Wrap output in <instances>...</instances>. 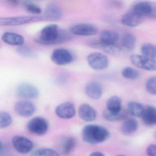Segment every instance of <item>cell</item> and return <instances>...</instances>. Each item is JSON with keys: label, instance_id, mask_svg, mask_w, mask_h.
Masks as SVG:
<instances>
[{"label": "cell", "instance_id": "cell-1", "mask_svg": "<svg viewBox=\"0 0 156 156\" xmlns=\"http://www.w3.org/2000/svg\"><path fill=\"white\" fill-rule=\"evenodd\" d=\"M71 39V34L68 32L57 24H51L42 30L35 41L42 45H53L64 43Z\"/></svg>", "mask_w": 156, "mask_h": 156}, {"label": "cell", "instance_id": "cell-2", "mask_svg": "<svg viewBox=\"0 0 156 156\" xmlns=\"http://www.w3.org/2000/svg\"><path fill=\"white\" fill-rule=\"evenodd\" d=\"M110 136L109 131L106 128L97 125H87L82 130L83 140L88 144H98L106 141Z\"/></svg>", "mask_w": 156, "mask_h": 156}, {"label": "cell", "instance_id": "cell-3", "mask_svg": "<svg viewBox=\"0 0 156 156\" xmlns=\"http://www.w3.org/2000/svg\"><path fill=\"white\" fill-rule=\"evenodd\" d=\"M42 21H44L43 16L1 17L0 18V26H20Z\"/></svg>", "mask_w": 156, "mask_h": 156}, {"label": "cell", "instance_id": "cell-4", "mask_svg": "<svg viewBox=\"0 0 156 156\" xmlns=\"http://www.w3.org/2000/svg\"><path fill=\"white\" fill-rule=\"evenodd\" d=\"M131 10L138 15L144 18H156V9L155 4L148 1L139 2L134 4Z\"/></svg>", "mask_w": 156, "mask_h": 156}, {"label": "cell", "instance_id": "cell-5", "mask_svg": "<svg viewBox=\"0 0 156 156\" xmlns=\"http://www.w3.org/2000/svg\"><path fill=\"white\" fill-rule=\"evenodd\" d=\"M27 126L30 132L32 134L43 136L48 131L49 125L45 119L41 117H36L29 121Z\"/></svg>", "mask_w": 156, "mask_h": 156}, {"label": "cell", "instance_id": "cell-6", "mask_svg": "<svg viewBox=\"0 0 156 156\" xmlns=\"http://www.w3.org/2000/svg\"><path fill=\"white\" fill-rule=\"evenodd\" d=\"M89 66L94 70H103L107 68L109 61L106 55L100 52H93L87 58Z\"/></svg>", "mask_w": 156, "mask_h": 156}, {"label": "cell", "instance_id": "cell-7", "mask_svg": "<svg viewBox=\"0 0 156 156\" xmlns=\"http://www.w3.org/2000/svg\"><path fill=\"white\" fill-rule=\"evenodd\" d=\"M51 59L57 65L65 66L72 63L74 57L72 53L67 49L58 48L53 51Z\"/></svg>", "mask_w": 156, "mask_h": 156}, {"label": "cell", "instance_id": "cell-8", "mask_svg": "<svg viewBox=\"0 0 156 156\" xmlns=\"http://www.w3.org/2000/svg\"><path fill=\"white\" fill-rule=\"evenodd\" d=\"M16 94L18 97L23 99H34L39 97L40 91L31 84L23 83L17 87Z\"/></svg>", "mask_w": 156, "mask_h": 156}, {"label": "cell", "instance_id": "cell-9", "mask_svg": "<svg viewBox=\"0 0 156 156\" xmlns=\"http://www.w3.org/2000/svg\"><path fill=\"white\" fill-rule=\"evenodd\" d=\"M131 63L136 67L147 71H155L156 60L147 58L143 55H133L130 57Z\"/></svg>", "mask_w": 156, "mask_h": 156}, {"label": "cell", "instance_id": "cell-10", "mask_svg": "<svg viewBox=\"0 0 156 156\" xmlns=\"http://www.w3.org/2000/svg\"><path fill=\"white\" fill-rule=\"evenodd\" d=\"M89 45L93 48L102 50L107 53L115 56H119L124 53L123 49L117 44H108L100 41H92Z\"/></svg>", "mask_w": 156, "mask_h": 156}, {"label": "cell", "instance_id": "cell-11", "mask_svg": "<svg viewBox=\"0 0 156 156\" xmlns=\"http://www.w3.org/2000/svg\"><path fill=\"white\" fill-rule=\"evenodd\" d=\"M71 33L77 36H92L98 32L95 25L88 23H80L73 25L70 28Z\"/></svg>", "mask_w": 156, "mask_h": 156}, {"label": "cell", "instance_id": "cell-12", "mask_svg": "<svg viewBox=\"0 0 156 156\" xmlns=\"http://www.w3.org/2000/svg\"><path fill=\"white\" fill-rule=\"evenodd\" d=\"M12 143L15 149L22 154H27L32 151L34 143L26 137L16 136L12 139Z\"/></svg>", "mask_w": 156, "mask_h": 156}, {"label": "cell", "instance_id": "cell-13", "mask_svg": "<svg viewBox=\"0 0 156 156\" xmlns=\"http://www.w3.org/2000/svg\"><path fill=\"white\" fill-rule=\"evenodd\" d=\"M14 110L20 116L29 117L35 113L36 107L31 101L22 100L16 103L14 105Z\"/></svg>", "mask_w": 156, "mask_h": 156}, {"label": "cell", "instance_id": "cell-14", "mask_svg": "<svg viewBox=\"0 0 156 156\" xmlns=\"http://www.w3.org/2000/svg\"><path fill=\"white\" fill-rule=\"evenodd\" d=\"M62 16L63 12L61 8L56 4L51 3L45 8L43 17L44 21L56 22L60 20Z\"/></svg>", "mask_w": 156, "mask_h": 156}, {"label": "cell", "instance_id": "cell-15", "mask_svg": "<svg viewBox=\"0 0 156 156\" xmlns=\"http://www.w3.org/2000/svg\"><path fill=\"white\" fill-rule=\"evenodd\" d=\"M57 116L63 119H69L74 116L76 114L74 105L71 102H65L60 104L55 108Z\"/></svg>", "mask_w": 156, "mask_h": 156}, {"label": "cell", "instance_id": "cell-16", "mask_svg": "<svg viewBox=\"0 0 156 156\" xmlns=\"http://www.w3.org/2000/svg\"><path fill=\"white\" fill-rule=\"evenodd\" d=\"M143 20L142 17L131 10L122 16L121 22L126 27L133 28L139 25Z\"/></svg>", "mask_w": 156, "mask_h": 156}, {"label": "cell", "instance_id": "cell-17", "mask_svg": "<svg viewBox=\"0 0 156 156\" xmlns=\"http://www.w3.org/2000/svg\"><path fill=\"white\" fill-rule=\"evenodd\" d=\"M85 91L87 95L90 98L98 99L102 97L103 89L100 83L96 81H92L86 85Z\"/></svg>", "mask_w": 156, "mask_h": 156}, {"label": "cell", "instance_id": "cell-18", "mask_svg": "<svg viewBox=\"0 0 156 156\" xmlns=\"http://www.w3.org/2000/svg\"><path fill=\"white\" fill-rule=\"evenodd\" d=\"M78 115L83 120L87 122H92L95 120L97 113L93 107L88 104H84L79 107Z\"/></svg>", "mask_w": 156, "mask_h": 156}, {"label": "cell", "instance_id": "cell-19", "mask_svg": "<svg viewBox=\"0 0 156 156\" xmlns=\"http://www.w3.org/2000/svg\"><path fill=\"white\" fill-rule=\"evenodd\" d=\"M3 42L9 45L21 46L24 43L23 36L12 32H6L2 36Z\"/></svg>", "mask_w": 156, "mask_h": 156}, {"label": "cell", "instance_id": "cell-20", "mask_svg": "<svg viewBox=\"0 0 156 156\" xmlns=\"http://www.w3.org/2000/svg\"><path fill=\"white\" fill-rule=\"evenodd\" d=\"M142 120L147 126H153L156 123V110L155 107L148 105L144 108L142 113Z\"/></svg>", "mask_w": 156, "mask_h": 156}, {"label": "cell", "instance_id": "cell-21", "mask_svg": "<svg viewBox=\"0 0 156 156\" xmlns=\"http://www.w3.org/2000/svg\"><path fill=\"white\" fill-rule=\"evenodd\" d=\"M75 146V140L73 137H65L59 144V150L63 155H69L73 151Z\"/></svg>", "mask_w": 156, "mask_h": 156}, {"label": "cell", "instance_id": "cell-22", "mask_svg": "<svg viewBox=\"0 0 156 156\" xmlns=\"http://www.w3.org/2000/svg\"><path fill=\"white\" fill-rule=\"evenodd\" d=\"M119 34L112 30H104L99 34V41L108 44H116L119 40Z\"/></svg>", "mask_w": 156, "mask_h": 156}, {"label": "cell", "instance_id": "cell-23", "mask_svg": "<svg viewBox=\"0 0 156 156\" xmlns=\"http://www.w3.org/2000/svg\"><path fill=\"white\" fill-rule=\"evenodd\" d=\"M127 115V113L122 109L118 112H111L106 109L103 113L105 119L111 122L123 120L126 118Z\"/></svg>", "mask_w": 156, "mask_h": 156}, {"label": "cell", "instance_id": "cell-24", "mask_svg": "<svg viewBox=\"0 0 156 156\" xmlns=\"http://www.w3.org/2000/svg\"><path fill=\"white\" fill-rule=\"evenodd\" d=\"M138 126V122L133 118L126 119L121 125V131L126 135H130L137 130Z\"/></svg>", "mask_w": 156, "mask_h": 156}, {"label": "cell", "instance_id": "cell-25", "mask_svg": "<svg viewBox=\"0 0 156 156\" xmlns=\"http://www.w3.org/2000/svg\"><path fill=\"white\" fill-rule=\"evenodd\" d=\"M145 107L138 102L130 101L127 105L128 112L132 116L140 117L142 115Z\"/></svg>", "mask_w": 156, "mask_h": 156}, {"label": "cell", "instance_id": "cell-26", "mask_svg": "<svg viewBox=\"0 0 156 156\" xmlns=\"http://www.w3.org/2000/svg\"><path fill=\"white\" fill-rule=\"evenodd\" d=\"M106 106L108 111L118 112L122 109V100L118 96H111L107 101Z\"/></svg>", "mask_w": 156, "mask_h": 156}, {"label": "cell", "instance_id": "cell-27", "mask_svg": "<svg viewBox=\"0 0 156 156\" xmlns=\"http://www.w3.org/2000/svg\"><path fill=\"white\" fill-rule=\"evenodd\" d=\"M136 44V37L131 34H126L122 39V47L128 51H132L135 49Z\"/></svg>", "mask_w": 156, "mask_h": 156}, {"label": "cell", "instance_id": "cell-28", "mask_svg": "<svg viewBox=\"0 0 156 156\" xmlns=\"http://www.w3.org/2000/svg\"><path fill=\"white\" fill-rule=\"evenodd\" d=\"M156 46L152 44H144L141 47L142 55L152 60H156Z\"/></svg>", "mask_w": 156, "mask_h": 156}, {"label": "cell", "instance_id": "cell-29", "mask_svg": "<svg viewBox=\"0 0 156 156\" xmlns=\"http://www.w3.org/2000/svg\"><path fill=\"white\" fill-rule=\"evenodd\" d=\"M122 75L124 78L132 80L139 79L141 76L139 71L129 66L126 67L122 70Z\"/></svg>", "mask_w": 156, "mask_h": 156}, {"label": "cell", "instance_id": "cell-30", "mask_svg": "<svg viewBox=\"0 0 156 156\" xmlns=\"http://www.w3.org/2000/svg\"><path fill=\"white\" fill-rule=\"evenodd\" d=\"M31 156H60V155L57 151L52 149L41 148L33 151Z\"/></svg>", "mask_w": 156, "mask_h": 156}, {"label": "cell", "instance_id": "cell-31", "mask_svg": "<svg viewBox=\"0 0 156 156\" xmlns=\"http://www.w3.org/2000/svg\"><path fill=\"white\" fill-rule=\"evenodd\" d=\"M12 122V119L9 113L0 111V128L5 129L9 126Z\"/></svg>", "mask_w": 156, "mask_h": 156}, {"label": "cell", "instance_id": "cell-32", "mask_svg": "<svg viewBox=\"0 0 156 156\" xmlns=\"http://www.w3.org/2000/svg\"><path fill=\"white\" fill-rule=\"evenodd\" d=\"M18 54L23 57L34 58L37 56V54L34 50L28 46H20L17 50Z\"/></svg>", "mask_w": 156, "mask_h": 156}, {"label": "cell", "instance_id": "cell-33", "mask_svg": "<svg viewBox=\"0 0 156 156\" xmlns=\"http://www.w3.org/2000/svg\"><path fill=\"white\" fill-rule=\"evenodd\" d=\"M23 5L25 10L31 14L39 15L41 13L42 10L40 7L31 2H25Z\"/></svg>", "mask_w": 156, "mask_h": 156}, {"label": "cell", "instance_id": "cell-34", "mask_svg": "<svg viewBox=\"0 0 156 156\" xmlns=\"http://www.w3.org/2000/svg\"><path fill=\"white\" fill-rule=\"evenodd\" d=\"M156 77L152 76L149 78L146 83V88L147 91L151 94L156 95Z\"/></svg>", "mask_w": 156, "mask_h": 156}, {"label": "cell", "instance_id": "cell-35", "mask_svg": "<svg viewBox=\"0 0 156 156\" xmlns=\"http://www.w3.org/2000/svg\"><path fill=\"white\" fill-rule=\"evenodd\" d=\"M156 146L151 144L148 147L147 149V153L148 156H156Z\"/></svg>", "mask_w": 156, "mask_h": 156}, {"label": "cell", "instance_id": "cell-36", "mask_svg": "<svg viewBox=\"0 0 156 156\" xmlns=\"http://www.w3.org/2000/svg\"><path fill=\"white\" fill-rule=\"evenodd\" d=\"M6 3L9 6L12 7H16L19 6L20 4V2L16 0H10L6 1Z\"/></svg>", "mask_w": 156, "mask_h": 156}, {"label": "cell", "instance_id": "cell-37", "mask_svg": "<svg viewBox=\"0 0 156 156\" xmlns=\"http://www.w3.org/2000/svg\"><path fill=\"white\" fill-rule=\"evenodd\" d=\"M90 156H105V154L99 151H95L93 153H91Z\"/></svg>", "mask_w": 156, "mask_h": 156}, {"label": "cell", "instance_id": "cell-38", "mask_svg": "<svg viewBox=\"0 0 156 156\" xmlns=\"http://www.w3.org/2000/svg\"><path fill=\"white\" fill-rule=\"evenodd\" d=\"M2 148V143L0 141V150H1V149Z\"/></svg>", "mask_w": 156, "mask_h": 156}, {"label": "cell", "instance_id": "cell-39", "mask_svg": "<svg viewBox=\"0 0 156 156\" xmlns=\"http://www.w3.org/2000/svg\"><path fill=\"white\" fill-rule=\"evenodd\" d=\"M117 156H125V155H117Z\"/></svg>", "mask_w": 156, "mask_h": 156}]
</instances>
